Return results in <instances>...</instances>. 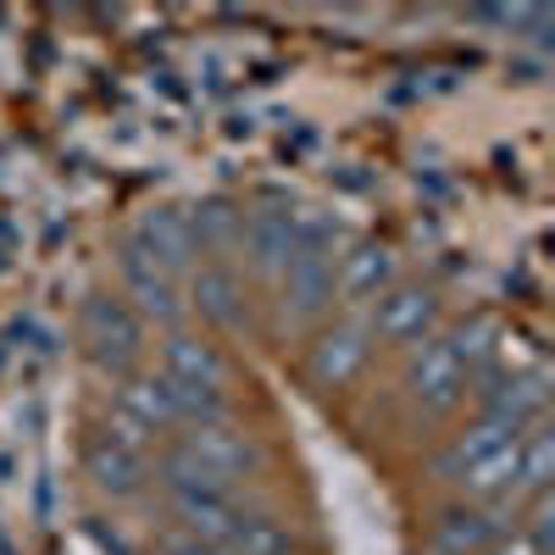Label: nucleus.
Listing matches in <instances>:
<instances>
[{"label":"nucleus","mask_w":555,"mask_h":555,"mask_svg":"<svg viewBox=\"0 0 555 555\" xmlns=\"http://www.w3.org/2000/svg\"><path fill=\"white\" fill-rule=\"evenodd\" d=\"M467 400H473V373L444 350L439 334L400 356V405L411 428H450L467 411Z\"/></svg>","instance_id":"1"},{"label":"nucleus","mask_w":555,"mask_h":555,"mask_svg":"<svg viewBox=\"0 0 555 555\" xmlns=\"http://www.w3.org/2000/svg\"><path fill=\"white\" fill-rule=\"evenodd\" d=\"M373 356H378V339H373V328H366V311H334L300 345V384L317 400H334V395L361 384Z\"/></svg>","instance_id":"2"},{"label":"nucleus","mask_w":555,"mask_h":555,"mask_svg":"<svg viewBox=\"0 0 555 555\" xmlns=\"http://www.w3.org/2000/svg\"><path fill=\"white\" fill-rule=\"evenodd\" d=\"M145 339L151 328L133 317V306L117 295V289H89L83 306H78V345L89 356L101 378H128L145 366Z\"/></svg>","instance_id":"3"},{"label":"nucleus","mask_w":555,"mask_h":555,"mask_svg":"<svg viewBox=\"0 0 555 555\" xmlns=\"http://www.w3.org/2000/svg\"><path fill=\"white\" fill-rule=\"evenodd\" d=\"M183 311H190L195 328L211 334V339H240L261 322L256 284L234 261H201L190 278H183Z\"/></svg>","instance_id":"4"},{"label":"nucleus","mask_w":555,"mask_h":555,"mask_svg":"<svg viewBox=\"0 0 555 555\" xmlns=\"http://www.w3.org/2000/svg\"><path fill=\"white\" fill-rule=\"evenodd\" d=\"M172 439L183 444V455H190L211 483L240 489V494H245V483H256V478L267 473V461H272V455H267V439L245 423L240 411H234V416H222V423L178 428Z\"/></svg>","instance_id":"5"},{"label":"nucleus","mask_w":555,"mask_h":555,"mask_svg":"<svg viewBox=\"0 0 555 555\" xmlns=\"http://www.w3.org/2000/svg\"><path fill=\"white\" fill-rule=\"evenodd\" d=\"M101 428L133 450H156L162 439L178 434V389L156 366H139V373L112 384V405L101 416Z\"/></svg>","instance_id":"6"},{"label":"nucleus","mask_w":555,"mask_h":555,"mask_svg":"<svg viewBox=\"0 0 555 555\" xmlns=\"http://www.w3.org/2000/svg\"><path fill=\"white\" fill-rule=\"evenodd\" d=\"M278 334H311L339 311V289H334V256H295L272 284V300H261Z\"/></svg>","instance_id":"7"},{"label":"nucleus","mask_w":555,"mask_h":555,"mask_svg":"<svg viewBox=\"0 0 555 555\" xmlns=\"http://www.w3.org/2000/svg\"><path fill=\"white\" fill-rule=\"evenodd\" d=\"M366 328H373L378 350L405 356V350L428 345L444 328V295L434 284H411V278H400L389 295H378L373 306H366Z\"/></svg>","instance_id":"8"},{"label":"nucleus","mask_w":555,"mask_h":555,"mask_svg":"<svg viewBox=\"0 0 555 555\" xmlns=\"http://www.w3.org/2000/svg\"><path fill=\"white\" fill-rule=\"evenodd\" d=\"M117 295L133 306V317L145 322V328L167 334V328H183V322H190V311H183V278L162 272L133 240L117 245Z\"/></svg>","instance_id":"9"},{"label":"nucleus","mask_w":555,"mask_h":555,"mask_svg":"<svg viewBox=\"0 0 555 555\" xmlns=\"http://www.w3.org/2000/svg\"><path fill=\"white\" fill-rule=\"evenodd\" d=\"M167 512V528L190 533V539H206V544H228L245 517V494L240 489H222V483H167V489H151Z\"/></svg>","instance_id":"10"},{"label":"nucleus","mask_w":555,"mask_h":555,"mask_svg":"<svg viewBox=\"0 0 555 555\" xmlns=\"http://www.w3.org/2000/svg\"><path fill=\"white\" fill-rule=\"evenodd\" d=\"M505 444H512V434H500L494 423H483V416H467V423H450V428L428 444L423 467H428V478H434L444 494H461Z\"/></svg>","instance_id":"11"},{"label":"nucleus","mask_w":555,"mask_h":555,"mask_svg":"<svg viewBox=\"0 0 555 555\" xmlns=\"http://www.w3.org/2000/svg\"><path fill=\"white\" fill-rule=\"evenodd\" d=\"M156 373L178 389H222L234 395V361H228L222 339L201 334L195 322H183V328H167L156 339Z\"/></svg>","instance_id":"12"},{"label":"nucleus","mask_w":555,"mask_h":555,"mask_svg":"<svg viewBox=\"0 0 555 555\" xmlns=\"http://www.w3.org/2000/svg\"><path fill=\"white\" fill-rule=\"evenodd\" d=\"M473 416L494 423L500 434H528L533 423H550V366H528L512 378H483L473 384Z\"/></svg>","instance_id":"13"},{"label":"nucleus","mask_w":555,"mask_h":555,"mask_svg":"<svg viewBox=\"0 0 555 555\" xmlns=\"http://www.w3.org/2000/svg\"><path fill=\"white\" fill-rule=\"evenodd\" d=\"M505 528H512V517L494 512V505L444 494L423 517V555H483Z\"/></svg>","instance_id":"14"},{"label":"nucleus","mask_w":555,"mask_h":555,"mask_svg":"<svg viewBox=\"0 0 555 555\" xmlns=\"http://www.w3.org/2000/svg\"><path fill=\"white\" fill-rule=\"evenodd\" d=\"M78 473L83 483L95 489L101 500L112 505H128V500H145L151 494V450H133L122 439H112L106 428H95L78 450Z\"/></svg>","instance_id":"15"},{"label":"nucleus","mask_w":555,"mask_h":555,"mask_svg":"<svg viewBox=\"0 0 555 555\" xmlns=\"http://www.w3.org/2000/svg\"><path fill=\"white\" fill-rule=\"evenodd\" d=\"M300 256L295 245V211L289 206H256L245 211V234H240V250H234V267L250 278V284H278V272Z\"/></svg>","instance_id":"16"},{"label":"nucleus","mask_w":555,"mask_h":555,"mask_svg":"<svg viewBox=\"0 0 555 555\" xmlns=\"http://www.w3.org/2000/svg\"><path fill=\"white\" fill-rule=\"evenodd\" d=\"M395 284H400V256L384 240H345V250L334 256L339 311H366L378 295H389Z\"/></svg>","instance_id":"17"},{"label":"nucleus","mask_w":555,"mask_h":555,"mask_svg":"<svg viewBox=\"0 0 555 555\" xmlns=\"http://www.w3.org/2000/svg\"><path fill=\"white\" fill-rule=\"evenodd\" d=\"M128 240L145 250L162 272H172V278H190L201 267L195 234H190V211H183V206H151V211H139Z\"/></svg>","instance_id":"18"},{"label":"nucleus","mask_w":555,"mask_h":555,"mask_svg":"<svg viewBox=\"0 0 555 555\" xmlns=\"http://www.w3.org/2000/svg\"><path fill=\"white\" fill-rule=\"evenodd\" d=\"M190 211V234H195V256L201 261H234L240 250V234H245V206L228 201V195H206Z\"/></svg>","instance_id":"19"},{"label":"nucleus","mask_w":555,"mask_h":555,"mask_svg":"<svg viewBox=\"0 0 555 555\" xmlns=\"http://www.w3.org/2000/svg\"><path fill=\"white\" fill-rule=\"evenodd\" d=\"M555 494V423H533L528 434H517V473H512V500L505 512L517 517V505Z\"/></svg>","instance_id":"20"},{"label":"nucleus","mask_w":555,"mask_h":555,"mask_svg":"<svg viewBox=\"0 0 555 555\" xmlns=\"http://www.w3.org/2000/svg\"><path fill=\"white\" fill-rule=\"evenodd\" d=\"M228 550L234 555H306V539L295 533L289 517L267 512V505H245V517H240L234 539H228Z\"/></svg>","instance_id":"21"},{"label":"nucleus","mask_w":555,"mask_h":555,"mask_svg":"<svg viewBox=\"0 0 555 555\" xmlns=\"http://www.w3.org/2000/svg\"><path fill=\"white\" fill-rule=\"evenodd\" d=\"M439 339H444V350H450V356H455V361L478 378V366L489 361V350H494V339H500V322H494L489 311H467V317L444 322Z\"/></svg>","instance_id":"22"},{"label":"nucleus","mask_w":555,"mask_h":555,"mask_svg":"<svg viewBox=\"0 0 555 555\" xmlns=\"http://www.w3.org/2000/svg\"><path fill=\"white\" fill-rule=\"evenodd\" d=\"M483 555H550V544H539L533 533H522V528H505Z\"/></svg>","instance_id":"23"}]
</instances>
